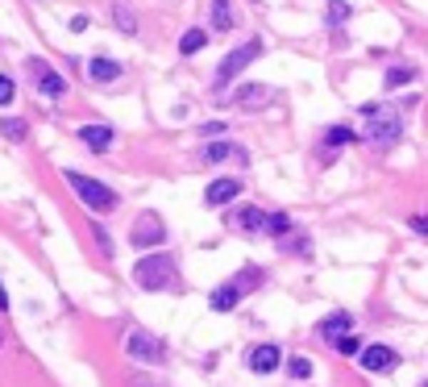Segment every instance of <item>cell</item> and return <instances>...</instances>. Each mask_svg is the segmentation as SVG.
<instances>
[{"instance_id": "obj_1", "label": "cell", "mask_w": 428, "mask_h": 387, "mask_svg": "<svg viewBox=\"0 0 428 387\" xmlns=\"http://www.w3.org/2000/svg\"><path fill=\"white\" fill-rule=\"evenodd\" d=\"M362 117H366L362 138H366L370 146L399 142V129H404V121H399V113H395V109H387V104H366V109H362Z\"/></svg>"}, {"instance_id": "obj_2", "label": "cell", "mask_w": 428, "mask_h": 387, "mask_svg": "<svg viewBox=\"0 0 428 387\" xmlns=\"http://www.w3.org/2000/svg\"><path fill=\"white\" fill-rule=\"evenodd\" d=\"M67 184H71V192L92 208V213H113L121 200L113 188H104L100 179H92V175H79V171H67Z\"/></svg>"}, {"instance_id": "obj_3", "label": "cell", "mask_w": 428, "mask_h": 387, "mask_svg": "<svg viewBox=\"0 0 428 387\" xmlns=\"http://www.w3.org/2000/svg\"><path fill=\"white\" fill-rule=\"evenodd\" d=\"M133 283L146 291H163L175 283V258L170 254H146L142 263L133 266Z\"/></svg>"}, {"instance_id": "obj_4", "label": "cell", "mask_w": 428, "mask_h": 387, "mask_svg": "<svg viewBox=\"0 0 428 387\" xmlns=\"http://www.w3.org/2000/svg\"><path fill=\"white\" fill-rule=\"evenodd\" d=\"M258 54H262V42H258V38H250V42H245V46H238V50H229V54H225V63H220V71H216V79H213L216 92H220L229 79H238V75L245 71V67H250Z\"/></svg>"}, {"instance_id": "obj_5", "label": "cell", "mask_w": 428, "mask_h": 387, "mask_svg": "<svg viewBox=\"0 0 428 387\" xmlns=\"http://www.w3.org/2000/svg\"><path fill=\"white\" fill-rule=\"evenodd\" d=\"M125 350H129V358H142V363H163L167 358V346L154 338V333H146V329H129Z\"/></svg>"}, {"instance_id": "obj_6", "label": "cell", "mask_w": 428, "mask_h": 387, "mask_svg": "<svg viewBox=\"0 0 428 387\" xmlns=\"http://www.w3.org/2000/svg\"><path fill=\"white\" fill-rule=\"evenodd\" d=\"M220 104H229V109H266L270 100H275V88H266V84H245V88H238L233 96H216Z\"/></svg>"}, {"instance_id": "obj_7", "label": "cell", "mask_w": 428, "mask_h": 387, "mask_svg": "<svg viewBox=\"0 0 428 387\" xmlns=\"http://www.w3.org/2000/svg\"><path fill=\"white\" fill-rule=\"evenodd\" d=\"M129 242L138 246V250H146V246H158V242H167V229H163L158 213H142V217L133 221V233H129Z\"/></svg>"}, {"instance_id": "obj_8", "label": "cell", "mask_w": 428, "mask_h": 387, "mask_svg": "<svg viewBox=\"0 0 428 387\" xmlns=\"http://www.w3.org/2000/svg\"><path fill=\"white\" fill-rule=\"evenodd\" d=\"M29 75H34V84H38V92L50 100H58L63 92H67V84H63V75L54 71V67H46L42 59H29Z\"/></svg>"}, {"instance_id": "obj_9", "label": "cell", "mask_w": 428, "mask_h": 387, "mask_svg": "<svg viewBox=\"0 0 428 387\" xmlns=\"http://www.w3.org/2000/svg\"><path fill=\"white\" fill-rule=\"evenodd\" d=\"M357 358H362V366H366L370 375H387V371H395V366H399V354H395L391 346H379V341H374V346H366Z\"/></svg>"}, {"instance_id": "obj_10", "label": "cell", "mask_w": 428, "mask_h": 387, "mask_svg": "<svg viewBox=\"0 0 428 387\" xmlns=\"http://www.w3.org/2000/svg\"><path fill=\"white\" fill-rule=\"evenodd\" d=\"M279 366H283V350H279L275 341H262V346L250 350V371H254V375H275Z\"/></svg>"}, {"instance_id": "obj_11", "label": "cell", "mask_w": 428, "mask_h": 387, "mask_svg": "<svg viewBox=\"0 0 428 387\" xmlns=\"http://www.w3.org/2000/svg\"><path fill=\"white\" fill-rule=\"evenodd\" d=\"M225 159L245 163V150H241L238 142H208L204 150H200V163H225Z\"/></svg>"}, {"instance_id": "obj_12", "label": "cell", "mask_w": 428, "mask_h": 387, "mask_svg": "<svg viewBox=\"0 0 428 387\" xmlns=\"http://www.w3.org/2000/svg\"><path fill=\"white\" fill-rule=\"evenodd\" d=\"M233 196H241L238 179H216V184H208V192H204V204H208V208H220V204H229Z\"/></svg>"}, {"instance_id": "obj_13", "label": "cell", "mask_w": 428, "mask_h": 387, "mask_svg": "<svg viewBox=\"0 0 428 387\" xmlns=\"http://www.w3.org/2000/svg\"><path fill=\"white\" fill-rule=\"evenodd\" d=\"M79 134V142L88 146V150H96V154H104L108 146H113V129L108 125H83V129H75Z\"/></svg>"}, {"instance_id": "obj_14", "label": "cell", "mask_w": 428, "mask_h": 387, "mask_svg": "<svg viewBox=\"0 0 428 387\" xmlns=\"http://www.w3.org/2000/svg\"><path fill=\"white\" fill-rule=\"evenodd\" d=\"M350 329H354V316H350V313H333V316H325V321H320V338L329 341V346L341 341Z\"/></svg>"}, {"instance_id": "obj_15", "label": "cell", "mask_w": 428, "mask_h": 387, "mask_svg": "<svg viewBox=\"0 0 428 387\" xmlns=\"http://www.w3.org/2000/svg\"><path fill=\"white\" fill-rule=\"evenodd\" d=\"M88 75L96 84H113V79H121V63L108 54H96V59H88Z\"/></svg>"}, {"instance_id": "obj_16", "label": "cell", "mask_w": 428, "mask_h": 387, "mask_svg": "<svg viewBox=\"0 0 428 387\" xmlns=\"http://www.w3.org/2000/svg\"><path fill=\"white\" fill-rule=\"evenodd\" d=\"M241 296H245V291L238 288V283H220V288L213 291V300H208V304H213L216 313H233V308H238V300Z\"/></svg>"}, {"instance_id": "obj_17", "label": "cell", "mask_w": 428, "mask_h": 387, "mask_svg": "<svg viewBox=\"0 0 428 387\" xmlns=\"http://www.w3.org/2000/svg\"><path fill=\"white\" fill-rule=\"evenodd\" d=\"M266 221H270V213H262V208H250V204H245L238 217H233V225H238V229H250V233H258V229H266Z\"/></svg>"}, {"instance_id": "obj_18", "label": "cell", "mask_w": 428, "mask_h": 387, "mask_svg": "<svg viewBox=\"0 0 428 387\" xmlns=\"http://www.w3.org/2000/svg\"><path fill=\"white\" fill-rule=\"evenodd\" d=\"M213 29L216 34L233 29V9H229V0H213Z\"/></svg>"}, {"instance_id": "obj_19", "label": "cell", "mask_w": 428, "mask_h": 387, "mask_svg": "<svg viewBox=\"0 0 428 387\" xmlns=\"http://www.w3.org/2000/svg\"><path fill=\"white\" fill-rule=\"evenodd\" d=\"M0 134H4L9 142H25V138H29V125L17 121V117H4V121H0Z\"/></svg>"}, {"instance_id": "obj_20", "label": "cell", "mask_w": 428, "mask_h": 387, "mask_svg": "<svg viewBox=\"0 0 428 387\" xmlns=\"http://www.w3.org/2000/svg\"><path fill=\"white\" fill-rule=\"evenodd\" d=\"M412 79H416V71H412V67H391V71H387V79H382V88L391 92V88H404V84H412Z\"/></svg>"}, {"instance_id": "obj_21", "label": "cell", "mask_w": 428, "mask_h": 387, "mask_svg": "<svg viewBox=\"0 0 428 387\" xmlns=\"http://www.w3.org/2000/svg\"><path fill=\"white\" fill-rule=\"evenodd\" d=\"M357 134L350 129V125H329L325 129V146H345V142H354Z\"/></svg>"}, {"instance_id": "obj_22", "label": "cell", "mask_w": 428, "mask_h": 387, "mask_svg": "<svg viewBox=\"0 0 428 387\" xmlns=\"http://www.w3.org/2000/svg\"><path fill=\"white\" fill-rule=\"evenodd\" d=\"M204 42H208V29H188V34H183V42H179V50H183V54H195Z\"/></svg>"}, {"instance_id": "obj_23", "label": "cell", "mask_w": 428, "mask_h": 387, "mask_svg": "<svg viewBox=\"0 0 428 387\" xmlns=\"http://www.w3.org/2000/svg\"><path fill=\"white\" fill-rule=\"evenodd\" d=\"M287 375H291V379H308V375H312V363L304 358V354H295V358H287Z\"/></svg>"}, {"instance_id": "obj_24", "label": "cell", "mask_w": 428, "mask_h": 387, "mask_svg": "<svg viewBox=\"0 0 428 387\" xmlns=\"http://www.w3.org/2000/svg\"><path fill=\"white\" fill-rule=\"evenodd\" d=\"M266 233H275V238L291 233V217H287V213H270V221H266Z\"/></svg>"}, {"instance_id": "obj_25", "label": "cell", "mask_w": 428, "mask_h": 387, "mask_svg": "<svg viewBox=\"0 0 428 387\" xmlns=\"http://www.w3.org/2000/svg\"><path fill=\"white\" fill-rule=\"evenodd\" d=\"M113 17H117L121 34H138V21H133V13H129L125 4H117V9H113Z\"/></svg>"}, {"instance_id": "obj_26", "label": "cell", "mask_w": 428, "mask_h": 387, "mask_svg": "<svg viewBox=\"0 0 428 387\" xmlns=\"http://www.w3.org/2000/svg\"><path fill=\"white\" fill-rule=\"evenodd\" d=\"M350 17V4L345 0H329V25H341Z\"/></svg>"}, {"instance_id": "obj_27", "label": "cell", "mask_w": 428, "mask_h": 387, "mask_svg": "<svg viewBox=\"0 0 428 387\" xmlns=\"http://www.w3.org/2000/svg\"><path fill=\"white\" fill-rule=\"evenodd\" d=\"M333 350H341V354H362V341H357L354 333H345L341 341H333Z\"/></svg>"}, {"instance_id": "obj_28", "label": "cell", "mask_w": 428, "mask_h": 387, "mask_svg": "<svg viewBox=\"0 0 428 387\" xmlns=\"http://www.w3.org/2000/svg\"><path fill=\"white\" fill-rule=\"evenodd\" d=\"M13 96H17V88H13V79L0 71V104H13Z\"/></svg>"}, {"instance_id": "obj_29", "label": "cell", "mask_w": 428, "mask_h": 387, "mask_svg": "<svg viewBox=\"0 0 428 387\" xmlns=\"http://www.w3.org/2000/svg\"><path fill=\"white\" fill-rule=\"evenodd\" d=\"M92 233H96V242H100V250H104V254H113V238L104 233V225H92Z\"/></svg>"}, {"instance_id": "obj_30", "label": "cell", "mask_w": 428, "mask_h": 387, "mask_svg": "<svg viewBox=\"0 0 428 387\" xmlns=\"http://www.w3.org/2000/svg\"><path fill=\"white\" fill-rule=\"evenodd\" d=\"M220 134H225V125H220V121H208V125H204V138H220Z\"/></svg>"}, {"instance_id": "obj_31", "label": "cell", "mask_w": 428, "mask_h": 387, "mask_svg": "<svg viewBox=\"0 0 428 387\" xmlns=\"http://www.w3.org/2000/svg\"><path fill=\"white\" fill-rule=\"evenodd\" d=\"M412 229H416V233H424V238H428V217H412Z\"/></svg>"}, {"instance_id": "obj_32", "label": "cell", "mask_w": 428, "mask_h": 387, "mask_svg": "<svg viewBox=\"0 0 428 387\" xmlns=\"http://www.w3.org/2000/svg\"><path fill=\"white\" fill-rule=\"evenodd\" d=\"M0 313H9V291L0 288Z\"/></svg>"}, {"instance_id": "obj_33", "label": "cell", "mask_w": 428, "mask_h": 387, "mask_svg": "<svg viewBox=\"0 0 428 387\" xmlns=\"http://www.w3.org/2000/svg\"><path fill=\"white\" fill-rule=\"evenodd\" d=\"M420 387H428V379H424V383H420Z\"/></svg>"}]
</instances>
